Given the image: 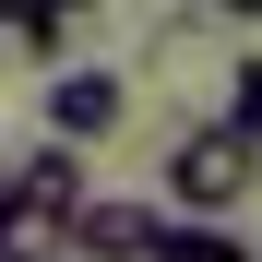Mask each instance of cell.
Wrapping results in <instances>:
<instances>
[{
  "mask_svg": "<svg viewBox=\"0 0 262 262\" xmlns=\"http://www.w3.org/2000/svg\"><path fill=\"white\" fill-rule=\"evenodd\" d=\"M250 191H262V143L238 119H191L167 143V214H238Z\"/></svg>",
  "mask_w": 262,
  "mask_h": 262,
  "instance_id": "1",
  "label": "cell"
},
{
  "mask_svg": "<svg viewBox=\"0 0 262 262\" xmlns=\"http://www.w3.org/2000/svg\"><path fill=\"white\" fill-rule=\"evenodd\" d=\"M0 179H12V203H24V214H48V227H72V214L96 203V179H83V143H60V131H48L36 155H0Z\"/></svg>",
  "mask_w": 262,
  "mask_h": 262,
  "instance_id": "2",
  "label": "cell"
},
{
  "mask_svg": "<svg viewBox=\"0 0 262 262\" xmlns=\"http://www.w3.org/2000/svg\"><path fill=\"white\" fill-rule=\"evenodd\" d=\"M155 227H167V203H83L72 227H60V250L72 262H143Z\"/></svg>",
  "mask_w": 262,
  "mask_h": 262,
  "instance_id": "3",
  "label": "cell"
},
{
  "mask_svg": "<svg viewBox=\"0 0 262 262\" xmlns=\"http://www.w3.org/2000/svg\"><path fill=\"white\" fill-rule=\"evenodd\" d=\"M119 119H131L119 72H48V131H60V143H107Z\"/></svg>",
  "mask_w": 262,
  "mask_h": 262,
  "instance_id": "4",
  "label": "cell"
},
{
  "mask_svg": "<svg viewBox=\"0 0 262 262\" xmlns=\"http://www.w3.org/2000/svg\"><path fill=\"white\" fill-rule=\"evenodd\" d=\"M143 262H250L238 238H227V214H167V227H155V250Z\"/></svg>",
  "mask_w": 262,
  "mask_h": 262,
  "instance_id": "5",
  "label": "cell"
},
{
  "mask_svg": "<svg viewBox=\"0 0 262 262\" xmlns=\"http://www.w3.org/2000/svg\"><path fill=\"white\" fill-rule=\"evenodd\" d=\"M227 119H238L250 143H262V60H238V83H227Z\"/></svg>",
  "mask_w": 262,
  "mask_h": 262,
  "instance_id": "6",
  "label": "cell"
},
{
  "mask_svg": "<svg viewBox=\"0 0 262 262\" xmlns=\"http://www.w3.org/2000/svg\"><path fill=\"white\" fill-rule=\"evenodd\" d=\"M214 12H227V24H262V0H214Z\"/></svg>",
  "mask_w": 262,
  "mask_h": 262,
  "instance_id": "7",
  "label": "cell"
},
{
  "mask_svg": "<svg viewBox=\"0 0 262 262\" xmlns=\"http://www.w3.org/2000/svg\"><path fill=\"white\" fill-rule=\"evenodd\" d=\"M60 12H96V0H60Z\"/></svg>",
  "mask_w": 262,
  "mask_h": 262,
  "instance_id": "8",
  "label": "cell"
},
{
  "mask_svg": "<svg viewBox=\"0 0 262 262\" xmlns=\"http://www.w3.org/2000/svg\"><path fill=\"white\" fill-rule=\"evenodd\" d=\"M0 203H12V179H0Z\"/></svg>",
  "mask_w": 262,
  "mask_h": 262,
  "instance_id": "9",
  "label": "cell"
}]
</instances>
